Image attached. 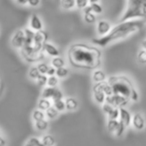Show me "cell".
Segmentation results:
<instances>
[{"instance_id": "37", "label": "cell", "mask_w": 146, "mask_h": 146, "mask_svg": "<svg viewBox=\"0 0 146 146\" xmlns=\"http://www.w3.org/2000/svg\"><path fill=\"white\" fill-rule=\"evenodd\" d=\"M89 0H76V7L79 9H85L89 6Z\"/></svg>"}, {"instance_id": "45", "label": "cell", "mask_w": 146, "mask_h": 146, "mask_svg": "<svg viewBox=\"0 0 146 146\" xmlns=\"http://www.w3.org/2000/svg\"><path fill=\"white\" fill-rule=\"evenodd\" d=\"M141 46H142V49H144V50H146V39H145V40L142 41Z\"/></svg>"}, {"instance_id": "31", "label": "cell", "mask_w": 146, "mask_h": 146, "mask_svg": "<svg viewBox=\"0 0 146 146\" xmlns=\"http://www.w3.org/2000/svg\"><path fill=\"white\" fill-rule=\"evenodd\" d=\"M137 61L140 64H146V50L141 49L137 53Z\"/></svg>"}, {"instance_id": "14", "label": "cell", "mask_w": 146, "mask_h": 146, "mask_svg": "<svg viewBox=\"0 0 146 146\" xmlns=\"http://www.w3.org/2000/svg\"><path fill=\"white\" fill-rule=\"evenodd\" d=\"M84 10V21L88 24H93L97 21V18H96V14L94 12H92L91 6H87Z\"/></svg>"}, {"instance_id": "38", "label": "cell", "mask_w": 146, "mask_h": 146, "mask_svg": "<svg viewBox=\"0 0 146 146\" xmlns=\"http://www.w3.org/2000/svg\"><path fill=\"white\" fill-rule=\"evenodd\" d=\"M102 110H103V112L106 114V115H109L110 114V112L113 110V108L115 107V106H113V105H111V104H109V103H107V102H105L104 104H102Z\"/></svg>"}, {"instance_id": "6", "label": "cell", "mask_w": 146, "mask_h": 146, "mask_svg": "<svg viewBox=\"0 0 146 146\" xmlns=\"http://www.w3.org/2000/svg\"><path fill=\"white\" fill-rule=\"evenodd\" d=\"M102 83L103 82H100V83H95L93 86V92H92V94H93V98L94 100H95L96 103L100 104V105H102V104L105 103L106 101V94L104 93L103 91V85H102Z\"/></svg>"}, {"instance_id": "13", "label": "cell", "mask_w": 146, "mask_h": 146, "mask_svg": "<svg viewBox=\"0 0 146 146\" xmlns=\"http://www.w3.org/2000/svg\"><path fill=\"white\" fill-rule=\"evenodd\" d=\"M92 80L94 83H100V82H104L107 80V76H106L105 72L102 69H94L93 74H92Z\"/></svg>"}, {"instance_id": "5", "label": "cell", "mask_w": 146, "mask_h": 146, "mask_svg": "<svg viewBox=\"0 0 146 146\" xmlns=\"http://www.w3.org/2000/svg\"><path fill=\"white\" fill-rule=\"evenodd\" d=\"M130 99L125 96L119 95V94H112L106 97V101L107 103L111 104V105L115 106V107H125L128 103H129Z\"/></svg>"}, {"instance_id": "40", "label": "cell", "mask_w": 146, "mask_h": 146, "mask_svg": "<svg viewBox=\"0 0 146 146\" xmlns=\"http://www.w3.org/2000/svg\"><path fill=\"white\" fill-rule=\"evenodd\" d=\"M129 98H130V100H132V101H134V102H137L138 100H139V93H138V91L135 89V88L132 89Z\"/></svg>"}, {"instance_id": "46", "label": "cell", "mask_w": 146, "mask_h": 146, "mask_svg": "<svg viewBox=\"0 0 146 146\" xmlns=\"http://www.w3.org/2000/svg\"><path fill=\"white\" fill-rule=\"evenodd\" d=\"M90 4H93V3H99V0H89Z\"/></svg>"}, {"instance_id": "24", "label": "cell", "mask_w": 146, "mask_h": 146, "mask_svg": "<svg viewBox=\"0 0 146 146\" xmlns=\"http://www.w3.org/2000/svg\"><path fill=\"white\" fill-rule=\"evenodd\" d=\"M58 113H59V111L53 105L45 111V115H46V117L48 118V119H55V118L58 116Z\"/></svg>"}, {"instance_id": "27", "label": "cell", "mask_w": 146, "mask_h": 146, "mask_svg": "<svg viewBox=\"0 0 146 146\" xmlns=\"http://www.w3.org/2000/svg\"><path fill=\"white\" fill-rule=\"evenodd\" d=\"M51 64H52L53 67L55 68H60V67H64L65 66V61L63 58L57 56V57H53L52 61H51Z\"/></svg>"}, {"instance_id": "32", "label": "cell", "mask_w": 146, "mask_h": 146, "mask_svg": "<svg viewBox=\"0 0 146 146\" xmlns=\"http://www.w3.org/2000/svg\"><path fill=\"white\" fill-rule=\"evenodd\" d=\"M59 78L56 75L53 76H48V81H47V85L50 86V87H56L58 85Z\"/></svg>"}, {"instance_id": "20", "label": "cell", "mask_w": 146, "mask_h": 146, "mask_svg": "<svg viewBox=\"0 0 146 146\" xmlns=\"http://www.w3.org/2000/svg\"><path fill=\"white\" fill-rule=\"evenodd\" d=\"M126 128H127V126H126L124 123H122V122L119 121V124H118V126H117V128L115 129V131L113 132V134L118 138L122 137V136L125 134Z\"/></svg>"}, {"instance_id": "26", "label": "cell", "mask_w": 146, "mask_h": 146, "mask_svg": "<svg viewBox=\"0 0 146 146\" xmlns=\"http://www.w3.org/2000/svg\"><path fill=\"white\" fill-rule=\"evenodd\" d=\"M61 6L66 10L72 9L76 6V0H61Z\"/></svg>"}, {"instance_id": "42", "label": "cell", "mask_w": 146, "mask_h": 146, "mask_svg": "<svg viewBox=\"0 0 146 146\" xmlns=\"http://www.w3.org/2000/svg\"><path fill=\"white\" fill-rule=\"evenodd\" d=\"M40 3V0H28V4L32 7H36Z\"/></svg>"}, {"instance_id": "2", "label": "cell", "mask_w": 146, "mask_h": 146, "mask_svg": "<svg viewBox=\"0 0 146 146\" xmlns=\"http://www.w3.org/2000/svg\"><path fill=\"white\" fill-rule=\"evenodd\" d=\"M144 25V19H132L127 21H120L117 25L112 27L110 32L104 36L94 38L92 42L99 47L108 46L116 41L123 40L132 34L138 32Z\"/></svg>"}, {"instance_id": "35", "label": "cell", "mask_w": 146, "mask_h": 146, "mask_svg": "<svg viewBox=\"0 0 146 146\" xmlns=\"http://www.w3.org/2000/svg\"><path fill=\"white\" fill-rule=\"evenodd\" d=\"M49 65L47 64V63H45V62H41V63H39L38 65H37V68H38V70H39V72L41 73V74H47V71H48V69H49Z\"/></svg>"}, {"instance_id": "12", "label": "cell", "mask_w": 146, "mask_h": 146, "mask_svg": "<svg viewBox=\"0 0 146 146\" xmlns=\"http://www.w3.org/2000/svg\"><path fill=\"white\" fill-rule=\"evenodd\" d=\"M132 118L133 115L130 113V111H128L125 107L120 108V115H119V121L124 123L126 126H130L132 124Z\"/></svg>"}, {"instance_id": "8", "label": "cell", "mask_w": 146, "mask_h": 146, "mask_svg": "<svg viewBox=\"0 0 146 146\" xmlns=\"http://www.w3.org/2000/svg\"><path fill=\"white\" fill-rule=\"evenodd\" d=\"M47 39V33L44 31H36L34 35V40H33V47L35 48V50L40 52V50H42L43 44L46 42Z\"/></svg>"}, {"instance_id": "44", "label": "cell", "mask_w": 146, "mask_h": 146, "mask_svg": "<svg viewBox=\"0 0 146 146\" xmlns=\"http://www.w3.org/2000/svg\"><path fill=\"white\" fill-rule=\"evenodd\" d=\"M16 1L19 3V4H21V5L25 4V3H28V0H16Z\"/></svg>"}, {"instance_id": "7", "label": "cell", "mask_w": 146, "mask_h": 146, "mask_svg": "<svg viewBox=\"0 0 146 146\" xmlns=\"http://www.w3.org/2000/svg\"><path fill=\"white\" fill-rule=\"evenodd\" d=\"M42 98H47V99H51L52 101H55V100L63 99V93L56 87L48 86L43 90Z\"/></svg>"}, {"instance_id": "47", "label": "cell", "mask_w": 146, "mask_h": 146, "mask_svg": "<svg viewBox=\"0 0 146 146\" xmlns=\"http://www.w3.org/2000/svg\"><path fill=\"white\" fill-rule=\"evenodd\" d=\"M25 146H33V145H31V144H30V143H28V142H27V143H26V144H25Z\"/></svg>"}, {"instance_id": "36", "label": "cell", "mask_w": 146, "mask_h": 146, "mask_svg": "<svg viewBox=\"0 0 146 146\" xmlns=\"http://www.w3.org/2000/svg\"><path fill=\"white\" fill-rule=\"evenodd\" d=\"M39 86H45L47 85V81H48V75L47 74H41L36 80Z\"/></svg>"}, {"instance_id": "41", "label": "cell", "mask_w": 146, "mask_h": 146, "mask_svg": "<svg viewBox=\"0 0 146 146\" xmlns=\"http://www.w3.org/2000/svg\"><path fill=\"white\" fill-rule=\"evenodd\" d=\"M47 75L48 76H53V75H56V68L53 66H50L47 71Z\"/></svg>"}, {"instance_id": "4", "label": "cell", "mask_w": 146, "mask_h": 146, "mask_svg": "<svg viewBox=\"0 0 146 146\" xmlns=\"http://www.w3.org/2000/svg\"><path fill=\"white\" fill-rule=\"evenodd\" d=\"M106 81L111 84L112 88H113V94H119V95L125 96L128 98L130 97V94H131L134 86L129 78L123 75H117L107 78Z\"/></svg>"}, {"instance_id": "29", "label": "cell", "mask_w": 146, "mask_h": 146, "mask_svg": "<svg viewBox=\"0 0 146 146\" xmlns=\"http://www.w3.org/2000/svg\"><path fill=\"white\" fill-rule=\"evenodd\" d=\"M69 74V70L66 67H60L56 69V76L58 78H65Z\"/></svg>"}, {"instance_id": "16", "label": "cell", "mask_w": 146, "mask_h": 146, "mask_svg": "<svg viewBox=\"0 0 146 146\" xmlns=\"http://www.w3.org/2000/svg\"><path fill=\"white\" fill-rule=\"evenodd\" d=\"M30 28L32 30H34L35 32L36 31H40L42 30L43 28V24H42V21L41 19L37 16L36 14H33L30 18Z\"/></svg>"}, {"instance_id": "22", "label": "cell", "mask_w": 146, "mask_h": 146, "mask_svg": "<svg viewBox=\"0 0 146 146\" xmlns=\"http://www.w3.org/2000/svg\"><path fill=\"white\" fill-rule=\"evenodd\" d=\"M118 124H119V120L117 119H110L108 118L107 124H106V127H107V130L111 133H113L115 131V129L117 128Z\"/></svg>"}, {"instance_id": "15", "label": "cell", "mask_w": 146, "mask_h": 146, "mask_svg": "<svg viewBox=\"0 0 146 146\" xmlns=\"http://www.w3.org/2000/svg\"><path fill=\"white\" fill-rule=\"evenodd\" d=\"M42 50H44L49 56H52V57H57L60 55V51L58 50V48L48 42H45L44 44H43Z\"/></svg>"}, {"instance_id": "39", "label": "cell", "mask_w": 146, "mask_h": 146, "mask_svg": "<svg viewBox=\"0 0 146 146\" xmlns=\"http://www.w3.org/2000/svg\"><path fill=\"white\" fill-rule=\"evenodd\" d=\"M27 142L30 143L31 145H33V146H44L42 140L39 139V138H37V137H31Z\"/></svg>"}, {"instance_id": "11", "label": "cell", "mask_w": 146, "mask_h": 146, "mask_svg": "<svg viewBox=\"0 0 146 146\" xmlns=\"http://www.w3.org/2000/svg\"><path fill=\"white\" fill-rule=\"evenodd\" d=\"M111 29H112V26H111V24H110L109 21L102 19V20H99L97 22L96 30H97V33L99 36H104V35L108 34Z\"/></svg>"}, {"instance_id": "1", "label": "cell", "mask_w": 146, "mask_h": 146, "mask_svg": "<svg viewBox=\"0 0 146 146\" xmlns=\"http://www.w3.org/2000/svg\"><path fill=\"white\" fill-rule=\"evenodd\" d=\"M68 59L70 64L76 68L97 69L101 66L102 52L96 46L75 43L68 49Z\"/></svg>"}, {"instance_id": "43", "label": "cell", "mask_w": 146, "mask_h": 146, "mask_svg": "<svg viewBox=\"0 0 146 146\" xmlns=\"http://www.w3.org/2000/svg\"><path fill=\"white\" fill-rule=\"evenodd\" d=\"M6 139H5V137L2 135V133L0 132V146H6Z\"/></svg>"}, {"instance_id": "17", "label": "cell", "mask_w": 146, "mask_h": 146, "mask_svg": "<svg viewBox=\"0 0 146 146\" xmlns=\"http://www.w3.org/2000/svg\"><path fill=\"white\" fill-rule=\"evenodd\" d=\"M65 105H66V110L68 111H74L78 108L79 103H78L77 99L73 97H68L65 99Z\"/></svg>"}, {"instance_id": "30", "label": "cell", "mask_w": 146, "mask_h": 146, "mask_svg": "<svg viewBox=\"0 0 146 146\" xmlns=\"http://www.w3.org/2000/svg\"><path fill=\"white\" fill-rule=\"evenodd\" d=\"M40 75H41V73L39 72V70H38V68H37V66L31 67L30 70H29V77H30L31 79L37 80Z\"/></svg>"}, {"instance_id": "21", "label": "cell", "mask_w": 146, "mask_h": 146, "mask_svg": "<svg viewBox=\"0 0 146 146\" xmlns=\"http://www.w3.org/2000/svg\"><path fill=\"white\" fill-rule=\"evenodd\" d=\"M46 115H45V111L41 109H35L34 111L32 112V119L34 121H39V120H43L45 119Z\"/></svg>"}, {"instance_id": "3", "label": "cell", "mask_w": 146, "mask_h": 146, "mask_svg": "<svg viewBox=\"0 0 146 146\" xmlns=\"http://www.w3.org/2000/svg\"><path fill=\"white\" fill-rule=\"evenodd\" d=\"M132 19H146V0H127V6L120 21Z\"/></svg>"}, {"instance_id": "33", "label": "cell", "mask_w": 146, "mask_h": 146, "mask_svg": "<svg viewBox=\"0 0 146 146\" xmlns=\"http://www.w3.org/2000/svg\"><path fill=\"white\" fill-rule=\"evenodd\" d=\"M90 6H91L92 12H94L96 15L101 14V13L103 12V7H102V5L99 4V3H93V4H90Z\"/></svg>"}, {"instance_id": "19", "label": "cell", "mask_w": 146, "mask_h": 146, "mask_svg": "<svg viewBox=\"0 0 146 146\" xmlns=\"http://www.w3.org/2000/svg\"><path fill=\"white\" fill-rule=\"evenodd\" d=\"M53 105L52 101L50 99H47V98H41L38 101V108L43 111H46L48 108H50Z\"/></svg>"}, {"instance_id": "28", "label": "cell", "mask_w": 146, "mask_h": 146, "mask_svg": "<svg viewBox=\"0 0 146 146\" xmlns=\"http://www.w3.org/2000/svg\"><path fill=\"white\" fill-rule=\"evenodd\" d=\"M53 106L58 110L59 112H62L64 110H66V105H65V100L63 99H59V100H55L53 101Z\"/></svg>"}, {"instance_id": "25", "label": "cell", "mask_w": 146, "mask_h": 146, "mask_svg": "<svg viewBox=\"0 0 146 146\" xmlns=\"http://www.w3.org/2000/svg\"><path fill=\"white\" fill-rule=\"evenodd\" d=\"M41 140H42L44 146H54L55 145V138L53 137L52 135H50V134L44 135L41 138Z\"/></svg>"}, {"instance_id": "10", "label": "cell", "mask_w": 146, "mask_h": 146, "mask_svg": "<svg viewBox=\"0 0 146 146\" xmlns=\"http://www.w3.org/2000/svg\"><path fill=\"white\" fill-rule=\"evenodd\" d=\"M132 127L138 131H142L146 126V121L141 113H135L132 118Z\"/></svg>"}, {"instance_id": "23", "label": "cell", "mask_w": 146, "mask_h": 146, "mask_svg": "<svg viewBox=\"0 0 146 146\" xmlns=\"http://www.w3.org/2000/svg\"><path fill=\"white\" fill-rule=\"evenodd\" d=\"M49 126V123L47 120L43 119V120H39V121H35V128H36L38 131H45L47 130Z\"/></svg>"}, {"instance_id": "9", "label": "cell", "mask_w": 146, "mask_h": 146, "mask_svg": "<svg viewBox=\"0 0 146 146\" xmlns=\"http://www.w3.org/2000/svg\"><path fill=\"white\" fill-rule=\"evenodd\" d=\"M11 44L15 48H22L25 44V32L24 30H18L15 32L11 39Z\"/></svg>"}, {"instance_id": "18", "label": "cell", "mask_w": 146, "mask_h": 146, "mask_svg": "<svg viewBox=\"0 0 146 146\" xmlns=\"http://www.w3.org/2000/svg\"><path fill=\"white\" fill-rule=\"evenodd\" d=\"M24 32H25V44L24 45H32L33 40H34L35 31L32 30V29L26 28L24 30Z\"/></svg>"}, {"instance_id": "34", "label": "cell", "mask_w": 146, "mask_h": 146, "mask_svg": "<svg viewBox=\"0 0 146 146\" xmlns=\"http://www.w3.org/2000/svg\"><path fill=\"white\" fill-rule=\"evenodd\" d=\"M119 115H120V108L119 107H114L113 110L110 112V114L108 115V118L110 119H117L119 120Z\"/></svg>"}]
</instances>
